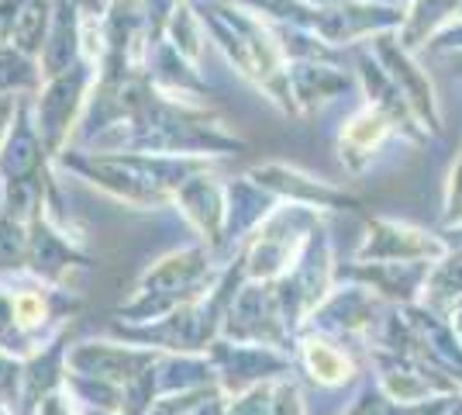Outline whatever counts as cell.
Segmentation results:
<instances>
[{
	"label": "cell",
	"mask_w": 462,
	"mask_h": 415,
	"mask_svg": "<svg viewBox=\"0 0 462 415\" xmlns=\"http://www.w3.org/2000/svg\"><path fill=\"white\" fill-rule=\"evenodd\" d=\"M87 149L94 153H152V156H231L242 153V138L221 128L217 111L197 100L155 94L135 118L121 121L97 136Z\"/></svg>",
	"instance_id": "6da1fadb"
},
{
	"label": "cell",
	"mask_w": 462,
	"mask_h": 415,
	"mask_svg": "<svg viewBox=\"0 0 462 415\" xmlns=\"http://www.w3.org/2000/svg\"><path fill=\"white\" fill-rule=\"evenodd\" d=\"M214 159L152 156V153H94L69 146L56 166L77 174L90 187L132 208H173L176 191L197 174H208Z\"/></svg>",
	"instance_id": "7a4b0ae2"
},
{
	"label": "cell",
	"mask_w": 462,
	"mask_h": 415,
	"mask_svg": "<svg viewBox=\"0 0 462 415\" xmlns=\"http://www.w3.org/2000/svg\"><path fill=\"white\" fill-rule=\"evenodd\" d=\"M197 14L204 21L214 45L225 52V60L238 70V77L249 80L255 90H263L283 115L297 118L287 77L290 62L273 35L270 21H263L259 14H252L238 4H228V0L197 4Z\"/></svg>",
	"instance_id": "3957f363"
},
{
	"label": "cell",
	"mask_w": 462,
	"mask_h": 415,
	"mask_svg": "<svg viewBox=\"0 0 462 415\" xmlns=\"http://www.w3.org/2000/svg\"><path fill=\"white\" fill-rule=\"evenodd\" d=\"M214 259L217 257L204 242H193V246H183V250L159 257L145 274L138 277L132 297L121 301L117 322L149 325V322L173 316L176 308L190 305L200 295H208L214 288V280L225 270V263L214 267Z\"/></svg>",
	"instance_id": "277c9868"
},
{
	"label": "cell",
	"mask_w": 462,
	"mask_h": 415,
	"mask_svg": "<svg viewBox=\"0 0 462 415\" xmlns=\"http://www.w3.org/2000/svg\"><path fill=\"white\" fill-rule=\"evenodd\" d=\"M318 225H321V212L280 201V208L238 250V257L245 263V277L249 280H270V284L280 280L297 263L300 250L308 246L310 232Z\"/></svg>",
	"instance_id": "5b68a950"
},
{
	"label": "cell",
	"mask_w": 462,
	"mask_h": 415,
	"mask_svg": "<svg viewBox=\"0 0 462 415\" xmlns=\"http://www.w3.org/2000/svg\"><path fill=\"white\" fill-rule=\"evenodd\" d=\"M97 80V62L83 60L42 83L39 94H32V115H35V128H39L42 142H45V153L56 163L77 138V128L87 111V100L94 90Z\"/></svg>",
	"instance_id": "8992f818"
},
{
	"label": "cell",
	"mask_w": 462,
	"mask_h": 415,
	"mask_svg": "<svg viewBox=\"0 0 462 415\" xmlns=\"http://www.w3.org/2000/svg\"><path fill=\"white\" fill-rule=\"evenodd\" d=\"M335 280H338V267H335V257H331V239H328L325 225H318L310 232L308 246L300 250L297 263L280 280H273L276 297H280V308H283V318H287L293 336L304 333L308 318L331 295Z\"/></svg>",
	"instance_id": "52a82bcc"
},
{
	"label": "cell",
	"mask_w": 462,
	"mask_h": 415,
	"mask_svg": "<svg viewBox=\"0 0 462 415\" xmlns=\"http://www.w3.org/2000/svg\"><path fill=\"white\" fill-rule=\"evenodd\" d=\"M208 356L217 374V388L225 398L245 395L259 384H276L293 374V354L276 346H255V343H231L217 336L208 346Z\"/></svg>",
	"instance_id": "ba28073f"
},
{
	"label": "cell",
	"mask_w": 462,
	"mask_h": 415,
	"mask_svg": "<svg viewBox=\"0 0 462 415\" xmlns=\"http://www.w3.org/2000/svg\"><path fill=\"white\" fill-rule=\"evenodd\" d=\"M221 336L231 343H255V346H276L293 354L297 336L290 333L280 297L270 280H245V288L231 301Z\"/></svg>",
	"instance_id": "9c48e42d"
},
{
	"label": "cell",
	"mask_w": 462,
	"mask_h": 415,
	"mask_svg": "<svg viewBox=\"0 0 462 415\" xmlns=\"http://www.w3.org/2000/svg\"><path fill=\"white\" fill-rule=\"evenodd\" d=\"M380 297L373 295L363 284L352 280H338L331 288V295L314 308V316L308 318V333H321L328 339H338L342 346L352 339H366L380 318Z\"/></svg>",
	"instance_id": "30bf717a"
},
{
	"label": "cell",
	"mask_w": 462,
	"mask_h": 415,
	"mask_svg": "<svg viewBox=\"0 0 462 415\" xmlns=\"http://www.w3.org/2000/svg\"><path fill=\"white\" fill-rule=\"evenodd\" d=\"M448 253V242L397 218H369L366 239L356 259L363 263H435Z\"/></svg>",
	"instance_id": "8fae6325"
},
{
	"label": "cell",
	"mask_w": 462,
	"mask_h": 415,
	"mask_svg": "<svg viewBox=\"0 0 462 415\" xmlns=\"http://www.w3.org/2000/svg\"><path fill=\"white\" fill-rule=\"evenodd\" d=\"M159 360V350L149 346H135L125 339H87L77 343L69 356H66V371L69 374L97 377V381H111L117 388L132 384L138 374H145Z\"/></svg>",
	"instance_id": "7c38bea8"
},
{
	"label": "cell",
	"mask_w": 462,
	"mask_h": 415,
	"mask_svg": "<svg viewBox=\"0 0 462 415\" xmlns=\"http://www.w3.org/2000/svg\"><path fill=\"white\" fill-rule=\"evenodd\" d=\"M369 52L380 60L390 80L401 87V94L407 98V104L414 108V115L421 118L424 132L431 128L435 136L442 132V108H439V98H435V87L424 73L421 66L414 62V52H407L404 42L397 32H383V35H373L369 39Z\"/></svg>",
	"instance_id": "4fadbf2b"
},
{
	"label": "cell",
	"mask_w": 462,
	"mask_h": 415,
	"mask_svg": "<svg viewBox=\"0 0 462 415\" xmlns=\"http://www.w3.org/2000/svg\"><path fill=\"white\" fill-rule=\"evenodd\" d=\"M94 259L83 253L79 236L62 232L49 215H39L28 225V277L42 284L62 288L73 270H90Z\"/></svg>",
	"instance_id": "5bb4252c"
},
{
	"label": "cell",
	"mask_w": 462,
	"mask_h": 415,
	"mask_svg": "<svg viewBox=\"0 0 462 415\" xmlns=\"http://www.w3.org/2000/svg\"><path fill=\"white\" fill-rule=\"evenodd\" d=\"M249 177L266 187L270 194H276L280 201H290V204H304V208H314V212H352L359 208V198L348 194L342 187L328 184V180H318L297 170V166H287V163H263V166H252Z\"/></svg>",
	"instance_id": "9a60e30c"
},
{
	"label": "cell",
	"mask_w": 462,
	"mask_h": 415,
	"mask_svg": "<svg viewBox=\"0 0 462 415\" xmlns=\"http://www.w3.org/2000/svg\"><path fill=\"white\" fill-rule=\"evenodd\" d=\"M173 208L193 225V232L200 236V242L211 250L214 257H221L225 250V218H228V194L225 184L208 174L190 177L173 198Z\"/></svg>",
	"instance_id": "2e32d148"
},
{
	"label": "cell",
	"mask_w": 462,
	"mask_h": 415,
	"mask_svg": "<svg viewBox=\"0 0 462 415\" xmlns=\"http://www.w3.org/2000/svg\"><path fill=\"white\" fill-rule=\"evenodd\" d=\"M428 274H431V263H363V259H356L352 267H338V280L363 284L380 301H390L393 308L418 305Z\"/></svg>",
	"instance_id": "e0dca14e"
},
{
	"label": "cell",
	"mask_w": 462,
	"mask_h": 415,
	"mask_svg": "<svg viewBox=\"0 0 462 415\" xmlns=\"http://www.w3.org/2000/svg\"><path fill=\"white\" fill-rule=\"evenodd\" d=\"M56 163L45 153L39 128H35V115H32V98L18 100L14 121L7 128V138L0 146V184L24 177H39L45 170H52Z\"/></svg>",
	"instance_id": "ac0fdd59"
},
{
	"label": "cell",
	"mask_w": 462,
	"mask_h": 415,
	"mask_svg": "<svg viewBox=\"0 0 462 415\" xmlns=\"http://www.w3.org/2000/svg\"><path fill=\"white\" fill-rule=\"evenodd\" d=\"M356 77H359L363 90H366V104L380 108L386 118L393 121V128H397L401 136L411 138V142H424V138H428L421 118L414 115V108L407 104V98L401 94V87L390 80V73L380 66V60H376L369 49H359V52H356Z\"/></svg>",
	"instance_id": "d6986e66"
},
{
	"label": "cell",
	"mask_w": 462,
	"mask_h": 415,
	"mask_svg": "<svg viewBox=\"0 0 462 415\" xmlns=\"http://www.w3.org/2000/svg\"><path fill=\"white\" fill-rule=\"evenodd\" d=\"M225 194H228V218H225V250H221V257H228L231 250L238 253L249 242L252 232L280 208V198L270 194L266 187H259L249 174L228 180Z\"/></svg>",
	"instance_id": "ffe728a7"
},
{
	"label": "cell",
	"mask_w": 462,
	"mask_h": 415,
	"mask_svg": "<svg viewBox=\"0 0 462 415\" xmlns=\"http://www.w3.org/2000/svg\"><path fill=\"white\" fill-rule=\"evenodd\" d=\"M83 39H87L83 0H52V28H49V42H45V52L39 60L45 80L73 70L87 56Z\"/></svg>",
	"instance_id": "44dd1931"
},
{
	"label": "cell",
	"mask_w": 462,
	"mask_h": 415,
	"mask_svg": "<svg viewBox=\"0 0 462 415\" xmlns=\"http://www.w3.org/2000/svg\"><path fill=\"white\" fill-rule=\"evenodd\" d=\"M393 121L386 118L380 108L363 104L359 111H352L346 118V125L338 128V159L352 177H359L369 166V159L380 153L386 138L393 136Z\"/></svg>",
	"instance_id": "7402d4cb"
},
{
	"label": "cell",
	"mask_w": 462,
	"mask_h": 415,
	"mask_svg": "<svg viewBox=\"0 0 462 415\" xmlns=\"http://www.w3.org/2000/svg\"><path fill=\"white\" fill-rule=\"evenodd\" d=\"M293 363L318 384V388H346L359 374L356 360L338 339H328L321 333H300L293 346Z\"/></svg>",
	"instance_id": "603a6c76"
},
{
	"label": "cell",
	"mask_w": 462,
	"mask_h": 415,
	"mask_svg": "<svg viewBox=\"0 0 462 415\" xmlns=\"http://www.w3.org/2000/svg\"><path fill=\"white\" fill-rule=\"evenodd\" d=\"M145 70H149L155 87L176 100L204 104L200 98L211 94V87H208V80L200 77L197 62H190L183 52H176V45L170 39H159L145 49Z\"/></svg>",
	"instance_id": "cb8c5ba5"
},
{
	"label": "cell",
	"mask_w": 462,
	"mask_h": 415,
	"mask_svg": "<svg viewBox=\"0 0 462 415\" xmlns=\"http://www.w3.org/2000/svg\"><path fill=\"white\" fill-rule=\"evenodd\" d=\"M287 77L297 115H314L321 104L346 94L348 87L356 83V77L342 62H290Z\"/></svg>",
	"instance_id": "d4e9b609"
},
{
	"label": "cell",
	"mask_w": 462,
	"mask_h": 415,
	"mask_svg": "<svg viewBox=\"0 0 462 415\" xmlns=\"http://www.w3.org/2000/svg\"><path fill=\"white\" fill-rule=\"evenodd\" d=\"M69 329L45 343L39 354L24 360V391H21V415H39L42 401L62 391L66 384V356H69Z\"/></svg>",
	"instance_id": "484cf974"
},
{
	"label": "cell",
	"mask_w": 462,
	"mask_h": 415,
	"mask_svg": "<svg viewBox=\"0 0 462 415\" xmlns=\"http://www.w3.org/2000/svg\"><path fill=\"white\" fill-rule=\"evenodd\" d=\"M155 384H159V398L183 395V391L214 388L217 374H214V363L208 354H159Z\"/></svg>",
	"instance_id": "4316f807"
},
{
	"label": "cell",
	"mask_w": 462,
	"mask_h": 415,
	"mask_svg": "<svg viewBox=\"0 0 462 415\" xmlns=\"http://www.w3.org/2000/svg\"><path fill=\"white\" fill-rule=\"evenodd\" d=\"M456 18H462V0H411L407 18L397 35H401L407 52H418L435 35H442Z\"/></svg>",
	"instance_id": "83f0119b"
},
{
	"label": "cell",
	"mask_w": 462,
	"mask_h": 415,
	"mask_svg": "<svg viewBox=\"0 0 462 415\" xmlns=\"http://www.w3.org/2000/svg\"><path fill=\"white\" fill-rule=\"evenodd\" d=\"M459 301H462V250H448L442 259L431 263L421 305H428L431 312H439L445 318Z\"/></svg>",
	"instance_id": "f1b7e54d"
},
{
	"label": "cell",
	"mask_w": 462,
	"mask_h": 415,
	"mask_svg": "<svg viewBox=\"0 0 462 415\" xmlns=\"http://www.w3.org/2000/svg\"><path fill=\"white\" fill-rule=\"evenodd\" d=\"M45 73L42 62L18 52L14 45H0V98H32L39 94Z\"/></svg>",
	"instance_id": "f546056e"
},
{
	"label": "cell",
	"mask_w": 462,
	"mask_h": 415,
	"mask_svg": "<svg viewBox=\"0 0 462 415\" xmlns=\"http://www.w3.org/2000/svg\"><path fill=\"white\" fill-rule=\"evenodd\" d=\"M49 28H52V0H24L18 21H14L11 45L24 56H32V60H42L45 42H49Z\"/></svg>",
	"instance_id": "4dcf8cb0"
},
{
	"label": "cell",
	"mask_w": 462,
	"mask_h": 415,
	"mask_svg": "<svg viewBox=\"0 0 462 415\" xmlns=\"http://www.w3.org/2000/svg\"><path fill=\"white\" fill-rule=\"evenodd\" d=\"M66 395L73 398L77 409H87V412H115L121 415V405H125V388H117L111 381H97V377H83V374H69L66 371Z\"/></svg>",
	"instance_id": "1f68e13d"
},
{
	"label": "cell",
	"mask_w": 462,
	"mask_h": 415,
	"mask_svg": "<svg viewBox=\"0 0 462 415\" xmlns=\"http://www.w3.org/2000/svg\"><path fill=\"white\" fill-rule=\"evenodd\" d=\"M166 39L173 42L176 52H183L190 62H200L208 28H204V21H200V14H197V4L183 0V4L176 7V14L170 18V24H166Z\"/></svg>",
	"instance_id": "d6a6232c"
},
{
	"label": "cell",
	"mask_w": 462,
	"mask_h": 415,
	"mask_svg": "<svg viewBox=\"0 0 462 415\" xmlns=\"http://www.w3.org/2000/svg\"><path fill=\"white\" fill-rule=\"evenodd\" d=\"M448 412H452V398H439V401H428V405H397L376 384H369L366 391L352 401V409L342 415H448Z\"/></svg>",
	"instance_id": "836d02e7"
},
{
	"label": "cell",
	"mask_w": 462,
	"mask_h": 415,
	"mask_svg": "<svg viewBox=\"0 0 462 415\" xmlns=\"http://www.w3.org/2000/svg\"><path fill=\"white\" fill-rule=\"evenodd\" d=\"M28 274V225L0 212V277Z\"/></svg>",
	"instance_id": "e575fe53"
},
{
	"label": "cell",
	"mask_w": 462,
	"mask_h": 415,
	"mask_svg": "<svg viewBox=\"0 0 462 415\" xmlns=\"http://www.w3.org/2000/svg\"><path fill=\"white\" fill-rule=\"evenodd\" d=\"M21 391H24V360L0 350V405L21 415Z\"/></svg>",
	"instance_id": "d590c367"
},
{
	"label": "cell",
	"mask_w": 462,
	"mask_h": 415,
	"mask_svg": "<svg viewBox=\"0 0 462 415\" xmlns=\"http://www.w3.org/2000/svg\"><path fill=\"white\" fill-rule=\"evenodd\" d=\"M442 229H462V149H459V159L448 170V184H445Z\"/></svg>",
	"instance_id": "8d00e7d4"
},
{
	"label": "cell",
	"mask_w": 462,
	"mask_h": 415,
	"mask_svg": "<svg viewBox=\"0 0 462 415\" xmlns=\"http://www.w3.org/2000/svg\"><path fill=\"white\" fill-rule=\"evenodd\" d=\"M273 388L276 384H259L245 395L228 398V412L225 415H273Z\"/></svg>",
	"instance_id": "74e56055"
},
{
	"label": "cell",
	"mask_w": 462,
	"mask_h": 415,
	"mask_svg": "<svg viewBox=\"0 0 462 415\" xmlns=\"http://www.w3.org/2000/svg\"><path fill=\"white\" fill-rule=\"evenodd\" d=\"M273 415H308L304 395L290 377L276 381V388H273Z\"/></svg>",
	"instance_id": "f35d334b"
},
{
	"label": "cell",
	"mask_w": 462,
	"mask_h": 415,
	"mask_svg": "<svg viewBox=\"0 0 462 415\" xmlns=\"http://www.w3.org/2000/svg\"><path fill=\"white\" fill-rule=\"evenodd\" d=\"M428 49L431 52H462V18H456L442 35H435L428 42Z\"/></svg>",
	"instance_id": "ab89813d"
},
{
	"label": "cell",
	"mask_w": 462,
	"mask_h": 415,
	"mask_svg": "<svg viewBox=\"0 0 462 415\" xmlns=\"http://www.w3.org/2000/svg\"><path fill=\"white\" fill-rule=\"evenodd\" d=\"M24 0H0V45H11L14 39V21Z\"/></svg>",
	"instance_id": "60d3db41"
},
{
	"label": "cell",
	"mask_w": 462,
	"mask_h": 415,
	"mask_svg": "<svg viewBox=\"0 0 462 415\" xmlns=\"http://www.w3.org/2000/svg\"><path fill=\"white\" fill-rule=\"evenodd\" d=\"M18 100L21 98H0V146H4V138H7V128H11V121H14Z\"/></svg>",
	"instance_id": "b9f144b4"
},
{
	"label": "cell",
	"mask_w": 462,
	"mask_h": 415,
	"mask_svg": "<svg viewBox=\"0 0 462 415\" xmlns=\"http://www.w3.org/2000/svg\"><path fill=\"white\" fill-rule=\"evenodd\" d=\"M111 4H115V0H83V14H87V24H97V21L104 18L107 11H111Z\"/></svg>",
	"instance_id": "7bdbcfd3"
},
{
	"label": "cell",
	"mask_w": 462,
	"mask_h": 415,
	"mask_svg": "<svg viewBox=\"0 0 462 415\" xmlns=\"http://www.w3.org/2000/svg\"><path fill=\"white\" fill-rule=\"evenodd\" d=\"M448 325H452V333H456V336H459V343H462V301L459 305H456V308H452V312H448Z\"/></svg>",
	"instance_id": "ee69618b"
},
{
	"label": "cell",
	"mask_w": 462,
	"mask_h": 415,
	"mask_svg": "<svg viewBox=\"0 0 462 415\" xmlns=\"http://www.w3.org/2000/svg\"><path fill=\"white\" fill-rule=\"evenodd\" d=\"M448 415H462V391L452 398V412H448Z\"/></svg>",
	"instance_id": "f6af8a7d"
},
{
	"label": "cell",
	"mask_w": 462,
	"mask_h": 415,
	"mask_svg": "<svg viewBox=\"0 0 462 415\" xmlns=\"http://www.w3.org/2000/svg\"><path fill=\"white\" fill-rule=\"evenodd\" d=\"M73 415H79V412H77V405H73Z\"/></svg>",
	"instance_id": "bcb514c9"
}]
</instances>
